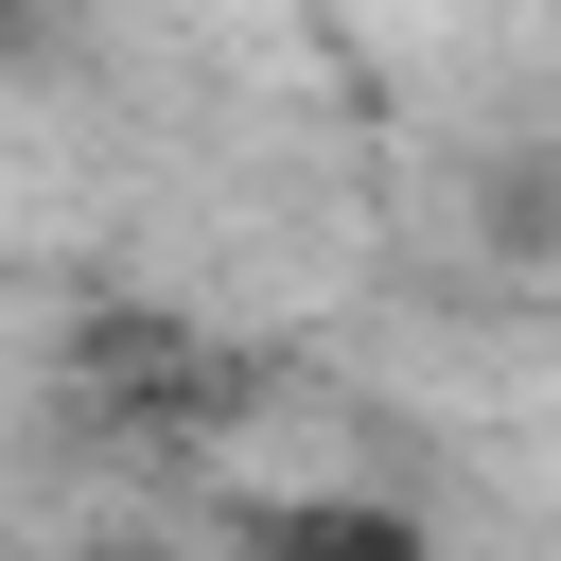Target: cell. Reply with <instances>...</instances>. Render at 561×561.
Returning <instances> with one entry per match:
<instances>
[{"label": "cell", "instance_id": "6da1fadb", "mask_svg": "<svg viewBox=\"0 0 561 561\" xmlns=\"http://www.w3.org/2000/svg\"><path fill=\"white\" fill-rule=\"evenodd\" d=\"M245 543L263 561H421V508H386V491H280Z\"/></svg>", "mask_w": 561, "mask_h": 561}, {"label": "cell", "instance_id": "7a4b0ae2", "mask_svg": "<svg viewBox=\"0 0 561 561\" xmlns=\"http://www.w3.org/2000/svg\"><path fill=\"white\" fill-rule=\"evenodd\" d=\"M228 561H263V543H228Z\"/></svg>", "mask_w": 561, "mask_h": 561}]
</instances>
